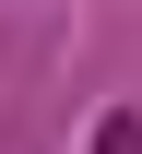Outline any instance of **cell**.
<instances>
[{
  "mask_svg": "<svg viewBox=\"0 0 142 154\" xmlns=\"http://www.w3.org/2000/svg\"><path fill=\"white\" fill-rule=\"evenodd\" d=\"M95 154H142V107H107V131H95Z\"/></svg>",
  "mask_w": 142,
  "mask_h": 154,
  "instance_id": "6da1fadb",
  "label": "cell"
}]
</instances>
